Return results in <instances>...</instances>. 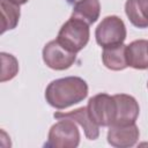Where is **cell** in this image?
Masks as SVG:
<instances>
[{"label":"cell","mask_w":148,"mask_h":148,"mask_svg":"<svg viewBox=\"0 0 148 148\" xmlns=\"http://www.w3.org/2000/svg\"><path fill=\"white\" fill-rule=\"evenodd\" d=\"M88 84L80 76H66L51 81L45 89V99L54 109L64 110L87 98Z\"/></svg>","instance_id":"cell-1"},{"label":"cell","mask_w":148,"mask_h":148,"mask_svg":"<svg viewBox=\"0 0 148 148\" xmlns=\"http://www.w3.org/2000/svg\"><path fill=\"white\" fill-rule=\"evenodd\" d=\"M89 37V24H87L82 20L71 16L61 25L56 39L66 50L73 53H77L88 44Z\"/></svg>","instance_id":"cell-2"},{"label":"cell","mask_w":148,"mask_h":148,"mask_svg":"<svg viewBox=\"0 0 148 148\" xmlns=\"http://www.w3.org/2000/svg\"><path fill=\"white\" fill-rule=\"evenodd\" d=\"M127 31L124 21L117 15L105 16L95 30L96 43L102 47L123 44Z\"/></svg>","instance_id":"cell-3"},{"label":"cell","mask_w":148,"mask_h":148,"mask_svg":"<svg viewBox=\"0 0 148 148\" xmlns=\"http://www.w3.org/2000/svg\"><path fill=\"white\" fill-rule=\"evenodd\" d=\"M80 143V131L76 123L71 119H59L49 131L46 147L75 148Z\"/></svg>","instance_id":"cell-4"},{"label":"cell","mask_w":148,"mask_h":148,"mask_svg":"<svg viewBox=\"0 0 148 148\" xmlns=\"http://www.w3.org/2000/svg\"><path fill=\"white\" fill-rule=\"evenodd\" d=\"M87 109L90 118L96 125L109 127L114 123L116 101L113 96H110L105 92L97 94L89 98Z\"/></svg>","instance_id":"cell-5"},{"label":"cell","mask_w":148,"mask_h":148,"mask_svg":"<svg viewBox=\"0 0 148 148\" xmlns=\"http://www.w3.org/2000/svg\"><path fill=\"white\" fill-rule=\"evenodd\" d=\"M42 56L45 65L54 71L68 69L76 60V53L66 50L57 39L50 40L44 45Z\"/></svg>","instance_id":"cell-6"},{"label":"cell","mask_w":148,"mask_h":148,"mask_svg":"<svg viewBox=\"0 0 148 148\" xmlns=\"http://www.w3.org/2000/svg\"><path fill=\"white\" fill-rule=\"evenodd\" d=\"M113 98L116 101V118L112 125L125 126L135 124L140 112L136 99L127 94H116Z\"/></svg>","instance_id":"cell-7"},{"label":"cell","mask_w":148,"mask_h":148,"mask_svg":"<svg viewBox=\"0 0 148 148\" xmlns=\"http://www.w3.org/2000/svg\"><path fill=\"white\" fill-rule=\"evenodd\" d=\"M140 136L139 128L136 124L119 126V125H111L109 126L108 131V142L112 147L116 148H128L134 146Z\"/></svg>","instance_id":"cell-8"},{"label":"cell","mask_w":148,"mask_h":148,"mask_svg":"<svg viewBox=\"0 0 148 148\" xmlns=\"http://www.w3.org/2000/svg\"><path fill=\"white\" fill-rule=\"evenodd\" d=\"M53 117L57 119H71L75 121L83 128L84 135L88 140H96L99 136V126L90 118L87 106L77 108L71 112H56Z\"/></svg>","instance_id":"cell-9"},{"label":"cell","mask_w":148,"mask_h":148,"mask_svg":"<svg viewBox=\"0 0 148 148\" xmlns=\"http://www.w3.org/2000/svg\"><path fill=\"white\" fill-rule=\"evenodd\" d=\"M126 58L130 67L134 69L148 68V40L136 39L126 45Z\"/></svg>","instance_id":"cell-10"},{"label":"cell","mask_w":148,"mask_h":148,"mask_svg":"<svg viewBox=\"0 0 148 148\" xmlns=\"http://www.w3.org/2000/svg\"><path fill=\"white\" fill-rule=\"evenodd\" d=\"M102 61L104 66L111 71H123L128 67L126 58V45L119 44L114 46L103 47Z\"/></svg>","instance_id":"cell-11"},{"label":"cell","mask_w":148,"mask_h":148,"mask_svg":"<svg viewBox=\"0 0 148 148\" xmlns=\"http://www.w3.org/2000/svg\"><path fill=\"white\" fill-rule=\"evenodd\" d=\"M125 13L134 27L148 28V0H126Z\"/></svg>","instance_id":"cell-12"},{"label":"cell","mask_w":148,"mask_h":148,"mask_svg":"<svg viewBox=\"0 0 148 148\" xmlns=\"http://www.w3.org/2000/svg\"><path fill=\"white\" fill-rule=\"evenodd\" d=\"M101 14L99 0H77L73 6L72 17L82 20L87 24L95 23Z\"/></svg>","instance_id":"cell-13"},{"label":"cell","mask_w":148,"mask_h":148,"mask_svg":"<svg viewBox=\"0 0 148 148\" xmlns=\"http://www.w3.org/2000/svg\"><path fill=\"white\" fill-rule=\"evenodd\" d=\"M0 7H1V34H5L7 30H12L16 28L20 21L21 12L18 5L8 0H1Z\"/></svg>","instance_id":"cell-14"},{"label":"cell","mask_w":148,"mask_h":148,"mask_svg":"<svg viewBox=\"0 0 148 148\" xmlns=\"http://www.w3.org/2000/svg\"><path fill=\"white\" fill-rule=\"evenodd\" d=\"M1 82L9 81L16 76L18 73V61L17 59L9 53L1 52Z\"/></svg>","instance_id":"cell-15"},{"label":"cell","mask_w":148,"mask_h":148,"mask_svg":"<svg viewBox=\"0 0 148 148\" xmlns=\"http://www.w3.org/2000/svg\"><path fill=\"white\" fill-rule=\"evenodd\" d=\"M8 1H12V2H14V3H16V5L21 6V5H24V3H27L29 0H8Z\"/></svg>","instance_id":"cell-16"},{"label":"cell","mask_w":148,"mask_h":148,"mask_svg":"<svg viewBox=\"0 0 148 148\" xmlns=\"http://www.w3.org/2000/svg\"><path fill=\"white\" fill-rule=\"evenodd\" d=\"M147 88H148V82H147Z\"/></svg>","instance_id":"cell-17"}]
</instances>
